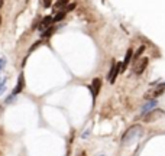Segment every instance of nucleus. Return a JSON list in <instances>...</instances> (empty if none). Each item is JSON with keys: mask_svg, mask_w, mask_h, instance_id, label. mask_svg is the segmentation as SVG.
Listing matches in <instances>:
<instances>
[{"mask_svg": "<svg viewBox=\"0 0 165 156\" xmlns=\"http://www.w3.org/2000/svg\"><path fill=\"white\" fill-rule=\"evenodd\" d=\"M122 72V65L119 64V62H113V65H112V68H110V72L107 74V80L112 84L116 81V77Z\"/></svg>", "mask_w": 165, "mask_h": 156, "instance_id": "2", "label": "nucleus"}, {"mask_svg": "<svg viewBox=\"0 0 165 156\" xmlns=\"http://www.w3.org/2000/svg\"><path fill=\"white\" fill-rule=\"evenodd\" d=\"M133 55V51L132 49H128V52H126V57H124V61L122 62V72H123L124 69H126V66L129 65V62H130V58H132Z\"/></svg>", "mask_w": 165, "mask_h": 156, "instance_id": "10", "label": "nucleus"}, {"mask_svg": "<svg viewBox=\"0 0 165 156\" xmlns=\"http://www.w3.org/2000/svg\"><path fill=\"white\" fill-rule=\"evenodd\" d=\"M74 7H75V3H71V6H70V7L67 6V12H68V10H73Z\"/></svg>", "mask_w": 165, "mask_h": 156, "instance_id": "20", "label": "nucleus"}, {"mask_svg": "<svg viewBox=\"0 0 165 156\" xmlns=\"http://www.w3.org/2000/svg\"><path fill=\"white\" fill-rule=\"evenodd\" d=\"M6 62H8V59L4 57H2L0 58V74H2V71H3V68L6 66Z\"/></svg>", "mask_w": 165, "mask_h": 156, "instance_id": "14", "label": "nucleus"}, {"mask_svg": "<svg viewBox=\"0 0 165 156\" xmlns=\"http://www.w3.org/2000/svg\"><path fill=\"white\" fill-rule=\"evenodd\" d=\"M164 114V111L162 110H158V108H155V110H152V111H149L148 114H145V120L143 122H154V120H157L158 117H161V116Z\"/></svg>", "mask_w": 165, "mask_h": 156, "instance_id": "7", "label": "nucleus"}, {"mask_svg": "<svg viewBox=\"0 0 165 156\" xmlns=\"http://www.w3.org/2000/svg\"><path fill=\"white\" fill-rule=\"evenodd\" d=\"M6 82H8V78H2V80H0V96L6 90Z\"/></svg>", "mask_w": 165, "mask_h": 156, "instance_id": "13", "label": "nucleus"}, {"mask_svg": "<svg viewBox=\"0 0 165 156\" xmlns=\"http://www.w3.org/2000/svg\"><path fill=\"white\" fill-rule=\"evenodd\" d=\"M51 4H52V0H44V6L45 7H50Z\"/></svg>", "mask_w": 165, "mask_h": 156, "instance_id": "19", "label": "nucleus"}, {"mask_svg": "<svg viewBox=\"0 0 165 156\" xmlns=\"http://www.w3.org/2000/svg\"><path fill=\"white\" fill-rule=\"evenodd\" d=\"M39 43H41V42H36V43H35V45H32V46H31V48H29V52H33V49H36V48H38V46H39Z\"/></svg>", "mask_w": 165, "mask_h": 156, "instance_id": "18", "label": "nucleus"}, {"mask_svg": "<svg viewBox=\"0 0 165 156\" xmlns=\"http://www.w3.org/2000/svg\"><path fill=\"white\" fill-rule=\"evenodd\" d=\"M88 88H90L91 94H93V99H96L99 96L100 88H101V80L100 78H94L93 82H91V85H88Z\"/></svg>", "mask_w": 165, "mask_h": 156, "instance_id": "4", "label": "nucleus"}, {"mask_svg": "<svg viewBox=\"0 0 165 156\" xmlns=\"http://www.w3.org/2000/svg\"><path fill=\"white\" fill-rule=\"evenodd\" d=\"M0 23H2V16H0Z\"/></svg>", "mask_w": 165, "mask_h": 156, "instance_id": "21", "label": "nucleus"}, {"mask_svg": "<svg viewBox=\"0 0 165 156\" xmlns=\"http://www.w3.org/2000/svg\"><path fill=\"white\" fill-rule=\"evenodd\" d=\"M51 22H52V16H45V17H44V19L41 20V22H39L38 28H39V29H41L42 32H44V31H46V29L50 28Z\"/></svg>", "mask_w": 165, "mask_h": 156, "instance_id": "8", "label": "nucleus"}, {"mask_svg": "<svg viewBox=\"0 0 165 156\" xmlns=\"http://www.w3.org/2000/svg\"><path fill=\"white\" fill-rule=\"evenodd\" d=\"M140 130H142V127H140V126H133V127H130L129 130L124 133L123 137H122V143H123V145H128L130 140H133L136 136H139Z\"/></svg>", "mask_w": 165, "mask_h": 156, "instance_id": "1", "label": "nucleus"}, {"mask_svg": "<svg viewBox=\"0 0 165 156\" xmlns=\"http://www.w3.org/2000/svg\"><path fill=\"white\" fill-rule=\"evenodd\" d=\"M64 4H68V0H57V3H55V7H62Z\"/></svg>", "mask_w": 165, "mask_h": 156, "instance_id": "15", "label": "nucleus"}, {"mask_svg": "<svg viewBox=\"0 0 165 156\" xmlns=\"http://www.w3.org/2000/svg\"><path fill=\"white\" fill-rule=\"evenodd\" d=\"M148 62L149 59L148 58H142V59H138L136 62H135V65H133V72L136 75H140L143 71H145V68L148 66Z\"/></svg>", "mask_w": 165, "mask_h": 156, "instance_id": "3", "label": "nucleus"}, {"mask_svg": "<svg viewBox=\"0 0 165 156\" xmlns=\"http://www.w3.org/2000/svg\"><path fill=\"white\" fill-rule=\"evenodd\" d=\"M67 15V10H62V12H58L55 16H52V22H61Z\"/></svg>", "mask_w": 165, "mask_h": 156, "instance_id": "12", "label": "nucleus"}, {"mask_svg": "<svg viewBox=\"0 0 165 156\" xmlns=\"http://www.w3.org/2000/svg\"><path fill=\"white\" fill-rule=\"evenodd\" d=\"M25 90V75L20 74L19 75V78H17V84L16 87H15V90H13V96H17V94H20L22 91Z\"/></svg>", "mask_w": 165, "mask_h": 156, "instance_id": "6", "label": "nucleus"}, {"mask_svg": "<svg viewBox=\"0 0 165 156\" xmlns=\"http://www.w3.org/2000/svg\"><path fill=\"white\" fill-rule=\"evenodd\" d=\"M15 97H16V96H13V94H10V96H9L8 99H6V103H12V101H13V100H15Z\"/></svg>", "mask_w": 165, "mask_h": 156, "instance_id": "17", "label": "nucleus"}, {"mask_svg": "<svg viewBox=\"0 0 165 156\" xmlns=\"http://www.w3.org/2000/svg\"><path fill=\"white\" fill-rule=\"evenodd\" d=\"M165 90V82L164 84H159L157 88H154V90H151L149 93H146V96H145V99L149 100V99H154V97H159Z\"/></svg>", "mask_w": 165, "mask_h": 156, "instance_id": "5", "label": "nucleus"}, {"mask_svg": "<svg viewBox=\"0 0 165 156\" xmlns=\"http://www.w3.org/2000/svg\"><path fill=\"white\" fill-rule=\"evenodd\" d=\"M57 29H58V26H50L46 31H44V32H42V38L45 39V38H50V36H52V33L55 32Z\"/></svg>", "mask_w": 165, "mask_h": 156, "instance_id": "11", "label": "nucleus"}, {"mask_svg": "<svg viewBox=\"0 0 165 156\" xmlns=\"http://www.w3.org/2000/svg\"><path fill=\"white\" fill-rule=\"evenodd\" d=\"M143 51H145V46H140L139 49L136 51V54H135V58H139L140 55H142V52H143Z\"/></svg>", "mask_w": 165, "mask_h": 156, "instance_id": "16", "label": "nucleus"}, {"mask_svg": "<svg viewBox=\"0 0 165 156\" xmlns=\"http://www.w3.org/2000/svg\"><path fill=\"white\" fill-rule=\"evenodd\" d=\"M157 100H152V101H149L148 104H145V106L142 107V114H148L149 111H152V110H155V107H157Z\"/></svg>", "mask_w": 165, "mask_h": 156, "instance_id": "9", "label": "nucleus"}]
</instances>
